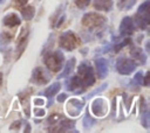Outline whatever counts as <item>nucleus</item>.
<instances>
[{"instance_id":"nucleus-1","label":"nucleus","mask_w":150,"mask_h":133,"mask_svg":"<svg viewBox=\"0 0 150 133\" xmlns=\"http://www.w3.org/2000/svg\"><path fill=\"white\" fill-rule=\"evenodd\" d=\"M82 24L83 27L88 28L90 32H97L100 33L102 30V28L107 24V18L101 15V14H97V13H94V12H89V13H86L82 18Z\"/></svg>"},{"instance_id":"nucleus-2","label":"nucleus","mask_w":150,"mask_h":133,"mask_svg":"<svg viewBox=\"0 0 150 133\" xmlns=\"http://www.w3.org/2000/svg\"><path fill=\"white\" fill-rule=\"evenodd\" d=\"M43 63L47 66V69L52 72H57L62 69L63 62H64V56L61 52V50H55V51H47L43 52Z\"/></svg>"},{"instance_id":"nucleus-3","label":"nucleus","mask_w":150,"mask_h":133,"mask_svg":"<svg viewBox=\"0 0 150 133\" xmlns=\"http://www.w3.org/2000/svg\"><path fill=\"white\" fill-rule=\"evenodd\" d=\"M149 7H150V1L149 0H145L137 9L136 12V15H135V22L137 24V27L142 30H145L149 26V22H150V10H149Z\"/></svg>"},{"instance_id":"nucleus-4","label":"nucleus","mask_w":150,"mask_h":133,"mask_svg":"<svg viewBox=\"0 0 150 133\" xmlns=\"http://www.w3.org/2000/svg\"><path fill=\"white\" fill-rule=\"evenodd\" d=\"M77 76L81 79L84 89L91 86L95 83V75H94V69L86 62L81 63L77 68Z\"/></svg>"},{"instance_id":"nucleus-5","label":"nucleus","mask_w":150,"mask_h":133,"mask_svg":"<svg viewBox=\"0 0 150 133\" xmlns=\"http://www.w3.org/2000/svg\"><path fill=\"white\" fill-rule=\"evenodd\" d=\"M79 44V40L75 35V33H73L71 30H66L61 34L60 38H59V46L68 51L74 50Z\"/></svg>"},{"instance_id":"nucleus-6","label":"nucleus","mask_w":150,"mask_h":133,"mask_svg":"<svg viewBox=\"0 0 150 133\" xmlns=\"http://www.w3.org/2000/svg\"><path fill=\"white\" fill-rule=\"evenodd\" d=\"M136 68H137V63L132 58L122 56V57H118L116 61V70L121 75H124V76L130 75L136 70Z\"/></svg>"},{"instance_id":"nucleus-7","label":"nucleus","mask_w":150,"mask_h":133,"mask_svg":"<svg viewBox=\"0 0 150 133\" xmlns=\"http://www.w3.org/2000/svg\"><path fill=\"white\" fill-rule=\"evenodd\" d=\"M28 36H29V30L27 27H22L20 33H19V36H18V40H16V47H15V60L20 58L22 52L25 51L26 47H27V43H28Z\"/></svg>"},{"instance_id":"nucleus-8","label":"nucleus","mask_w":150,"mask_h":133,"mask_svg":"<svg viewBox=\"0 0 150 133\" xmlns=\"http://www.w3.org/2000/svg\"><path fill=\"white\" fill-rule=\"evenodd\" d=\"M74 127H75V120L61 118L57 121V125L55 124L54 126L48 127L47 131L49 132H77V130H75Z\"/></svg>"},{"instance_id":"nucleus-9","label":"nucleus","mask_w":150,"mask_h":133,"mask_svg":"<svg viewBox=\"0 0 150 133\" xmlns=\"http://www.w3.org/2000/svg\"><path fill=\"white\" fill-rule=\"evenodd\" d=\"M49 79H50V76L41 66L35 68L32 72V76H30V82L33 84H36V85H45L49 82Z\"/></svg>"},{"instance_id":"nucleus-10","label":"nucleus","mask_w":150,"mask_h":133,"mask_svg":"<svg viewBox=\"0 0 150 133\" xmlns=\"http://www.w3.org/2000/svg\"><path fill=\"white\" fill-rule=\"evenodd\" d=\"M91 112L96 117H104L108 112V104L104 98H95L91 102Z\"/></svg>"},{"instance_id":"nucleus-11","label":"nucleus","mask_w":150,"mask_h":133,"mask_svg":"<svg viewBox=\"0 0 150 133\" xmlns=\"http://www.w3.org/2000/svg\"><path fill=\"white\" fill-rule=\"evenodd\" d=\"M83 106H84V102L83 100H80V99H76V98H71V99L68 100L66 108H67L68 114L71 118H75L81 113Z\"/></svg>"},{"instance_id":"nucleus-12","label":"nucleus","mask_w":150,"mask_h":133,"mask_svg":"<svg viewBox=\"0 0 150 133\" xmlns=\"http://www.w3.org/2000/svg\"><path fill=\"white\" fill-rule=\"evenodd\" d=\"M135 32V24L134 20L130 16H125L122 19L121 24H120V35L121 37L123 36H129Z\"/></svg>"},{"instance_id":"nucleus-13","label":"nucleus","mask_w":150,"mask_h":133,"mask_svg":"<svg viewBox=\"0 0 150 133\" xmlns=\"http://www.w3.org/2000/svg\"><path fill=\"white\" fill-rule=\"evenodd\" d=\"M139 112H141V123L143 127L149 128V121H150V112L148 104L143 97L139 98Z\"/></svg>"},{"instance_id":"nucleus-14","label":"nucleus","mask_w":150,"mask_h":133,"mask_svg":"<svg viewBox=\"0 0 150 133\" xmlns=\"http://www.w3.org/2000/svg\"><path fill=\"white\" fill-rule=\"evenodd\" d=\"M130 56H131V58H132L137 64L145 65V63H146V52H144L141 47L132 46V47L130 48Z\"/></svg>"},{"instance_id":"nucleus-15","label":"nucleus","mask_w":150,"mask_h":133,"mask_svg":"<svg viewBox=\"0 0 150 133\" xmlns=\"http://www.w3.org/2000/svg\"><path fill=\"white\" fill-rule=\"evenodd\" d=\"M64 7H66V5H64V4H61V5L57 7L56 12L54 13V15H53V18H52V27H53V28H59V27L63 23V21L66 20Z\"/></svg>"},{"instance_id":"nucleus-16","label":"nucleus","mask_w":150,"mask_h":133,"mask_svg":"<svg viewBox=\"0 0 150 133\" xmlns=\"http://www.w3.org/2000/svg\"><path fill=\"white\" fill-rule=\"evenodd\" d=\"M95 66H96V71L100 79H104L108 76V61L103 57L96 58L95 60Z\"/></svg>"},{"instance_id":"nucleus-17","label":"nucleus","mask_w":150,"mask_h":133,"mask_svg":"<svg viewBox=\"0 0 150 133\" xmlns=\"http://www.w3.org/2000/svg\"><path fill=\"white\" fill-rule=\"evenodd\" d=\"M94 8L101 12H110L112 9L114 2L112 0H94Z\"/></svg>"},{"instance_id":"nucleus-18","label":"nucleus","mask_w":150,"mask_h":133,"mask_svg":"<svg viewBox=\"0 0 150 133\" xmlns=\"http://www.w3.org/2000/svg\"><path fill=\"white\" fill-rule=\"evenodd\" d=\"M2 23L7 27H15V26H19L21 23V20L15 13H8L4 16Z\"/></svg>"},{"instance_id":"nucleus-19","label":"nucleus","mask_w":150,"mask_h":133,"mask_svg":"<svg viewBox=\"0 0 150 133\" xmlns=\"http://www.w3.org/2000/svg\"><path fill=\"white\" fill-rule=\"evenodd\" d=\"M75 62H76V60H75V57H71V58H69L67 62H66V65H64V68H63V71L57 76V79H60V78H64V77H67L71 71H73V69H74V66H75Z\"/></svg>"},{"instance_id":"nucleus-20","label":"nucleus","mask_w":150,"mask_h":133,"mask_svg":"<svg viewBox=\"0 0 150 133\" xmlns=\"http://www.w3.org/2000/svg\"><path fill=\"white\" fill-rule=\"evenodd\" d=\"M60 89H61V83H60V82H55V83H53L52 85H49V86L45 90L43 94H45L47 98H52V97H54V96L59 92Z\"/></svg>"},{"instance_id":"nucleus-21","label":"nucleus","mask_w":150,"mask_h":133,"mask_svg":"<svg viewBox=\"0 0 150 133\" xmlns=\"http://www.w3.org/2000/svg\"><path fill=\"white\" fill-rule=\"evenodd\" d=\"M21 15H22V18L26 20V21H29V20H32L33 18H34V15H35V9H34V7L33 6H30V5H26V7H23L22 9H21Z\"/></svg>"},{"instance_id":"nucleus-22","label":"nucleus","mask_w":150,"mask_h":133,"mask_svg":"<svg viewBox=\"0 0 150 133\" xmlns=\"http://www.w3.org/2000/svg\"><path fill=\"white\" fill-rule=\"evenodd\" d=\"M136 2H137V0H120L118 1V8L121 10H129L135 6Z\"/></svg>"},{"instance_id":"nucleus-23","label":"nucleus","mask_w":150,"mask_h":133,"mask_svg":"<svg viewBox=\"0 0 150 133\" xmlns=\"http://www.w3.org/2000/svg\"><path fill=\"white\" fill-rule=\"evenodd\" d=\"M95 123H96V120H95L94 118H91V117H90V114H89V112L87 111V112H86V114H84V118H83V120H82L83 127L88 130V128H90Z\"/></svg>"},{"instance_id":"nucleus-24","label":"nucleus","mask_w":150,"mask_h":133,"mask_svg":"<svg viewBox=\"0 0 150 133\" xmlns=\"http://www.w3.org/2000/svg\"><path fill=\"white\" fill-rule=\"evenodd\" d=\"M131 42V40L129 38V37H127V38H124L123 41H116V42H114V50L116 51V52H118L123 47H125L127 44H129Z\"/></svg>"},{"instance_id":"nucleus-25","label":"nucleus","mask_w":150,"mask_h":133,"mask_svg":"<svg viewBox=\"0 0 150 133\" xmlns=\"http://www.w3.org/2000/svg\"><path fill=\"white\" fill-rule=\"evenodd\" d=\"M11 40H12V35H11V33L4 32V33L0 35V48L4 47V46H6V44H8V43L11 42Z\"/></svg>"},{"instance_id":"nucleus-26","label":"nucleus","mask_w":150,"mask_h":133,"mask_svg":"<svg viewBox=\"0 0 150 133\" xmlns=\"http://www.w3.org/2000/svg\"><path fill=\"white\" fill-rule=\"evenodd\" d=\"M107 86H108V84H107V83H103V84H102V85H100L97 89H95L94 91H91L88 96H86V99H90V98H93V97H94V96H96L97 93H100V92H102L103 90H105V89H107Z\"/></svg>"},{"instance_id":"nucleus-27","label":"nucleus","mask_w":150,"mask_h":133,"mask_svg":"<svg viewBox=\"0 0 150 133\" xmlns=\"http://www.w3.org/2000/svg\"><path fill=\"white\" fill-rule=\"evenodd\" d=\"M62 118V116L61 114H52V116H49V118H47V125L50 127V126H54L60 119Z\"/></svg>"},{"instance_id":"nucleus-28","label":"nucleus","mask_w":150,"mask_h":133,"mask_svg":"<svg viewBox=\"0 0 150 133\" xmlns=\"http://www.w3.org/2000/svg\"><path fill=\"white\" fill-rule=\"evenodd\" d=\"M134 80L136 82V84H138V85H143V80H144V76H143V74H142V71H139V72H137V74L135 75V77H134Z\"/></svg>"},{"instance_id":"nucleus-29","label":"nucleus","mask_w":150,"mask_h":133,"mask_svg":"<svg viewBox=\"0 0 150 133\" xmlns=\"http://www.w3.org/2000/svg\"><path fill=\"white\" fill-rule=\"evenodd\" d=\"M74 1L79 8H86L90 2V0H74Z\"/></svg>"},{"instance_id":"nucleus-30","label":"nucleus","mask_w":150,"mask_h":133,"mask_svg":"<svg viewBox=\"0 0 150 133\" xmlns=\"http://www.w3.org/2000/svg\"><path fill=\"white\" fill-rule=\"evenodd\" d=\"M28 0H13V6L16 8H21L22 6H26Z\"/></svg>"},{"instance_id":"nucleus-31","label":"nucleus","mask_w":150,"mask_h":133,"mask_svg":"<svg viewBox=\"0 0 150 133\" xmlns=\"http://www.w3.org/2000/svg\"><path fill=\"white\" fill-rule=\"evenodd\" d=\"M21 120H16V121H14L12 125H11V127H9V131H19L20 130V126H21Z\"/></svg>"},{"instance_id":"nucleus-32","label":"nucleus","mask_w":150,"mask_h":133,"mask_svg":"<svg viewBox=\"0 0 150 133\" xmlns=\"http://www.w3.org/2000/svg\"><path fill=\"white\" fill-rule=\"evenodd\" d=\"M34 114H35L36 117H43V116L46 114V112H45V110H43V108H35Z\"/></svg>"},{"instance_id":"nucleus-33","label":"nucleus","mask_w":150,"mask_h":133,"mask_svg":"<svg viewBox=\"0 0 150 133\" xmlns=\"http://www.w3.org/2000/svg\"><path fill=\"white\" fill-rule=\"evenodd\" d=\"M67 98H68V94H67V93H61V94H59V96H57V98H56V99H57V102H59V103H63Z\"/></svg>"},{"instance_id":"nucleus-34","label":"nucleus","mask_w":150,"mask_h":133,"mask_svg":"<svg viewBox=\"0 0 150 133\" xmlns=\"http://www.w3.org/2000/svg\"><path fill=\"white\" fill-rule=\"evenodd\" d=\"M149 76H150V72L148 71L144 76V80H143V85H145V86H149Z\"/></svg>"},{"instance_id":"nucleus-35","label":"nucleus","mask_w":150,"mask_h":133,"mask_svg":"<svg viewBox=\"0 0 150 133\" xmlns=\"http://www.w3.org/2000/svg\"><path fill=\"white\" fill-rule=\"evenodd\" d=\"M122 96H123V98H124V103H125V105H127V107L129 108V104H130V98L128 97V94H127L125 92H124V93H123Z\"/></svg>"},{"instance_id":"nucleus-36","label":"nucleus","mask_w":150,"mask_h":133,"mask_svg":"<svg viewBox=\"0 0 150 133\" xmlns=\"http://www.w3.org/2000/svg\"><path fill=\"white\" fill-rule=\"evenodd\" d=\"M43 99H41V98H36V99H34V104L35 105H43Z\"/></svg>"},{"instance_id":"nucleus-37","label":"nucleus","mask_w":150,"mask_h":133,"mask_svg":"<svg viewBox=\"0 0 150 133\" xmlns=\"http://www.w3.org/2000/svg\"><path fill=\"white\" fill-rule=\"evenodd\" d=\"M25 132H30V125L29 124H26V128L23 130Z\"/></svg>"},{"instance_id":"nucleus-38","label":"nucleus","mask_w":150,"mask_h":133,"mask_svg":"<svg viewBox=\"0 0 150 133\" xmlns=\"http://www.w3.org/2000/svg\"><path fill=\"white\" fill-rule=\"evenodd\" d=\"M87 51H88V48H86V49H81V54H82V55H86Z\"/></svg>"},{"instance_id":"nucleus-39","label":"nucleus","mask_w":150,"mask_h":133,"mask_svg":"<svg viewBox=\"0 0 150 133\" xmlns=\"http://www.w3.org/2000/svg\"><path fill=\"white\" fill-rule=\"evenodd\" d=\"M1 84H2V74L0 72V88H1Z\"/></svg>"},{"instance_id":"nucleus-40","label":"nucleus","mask_w":150,"mask_h":133,"mask_svg":"<svg viewBox=\"0 0 150 133\" xmlns=\"http://www.w3.org/2000/svg\"><path fill=\"white\" fill-rule=\"evenodd\" d=\"M4 1H5V0H0V4H2V2H4Z\"/></svg>"}]
</instances>
